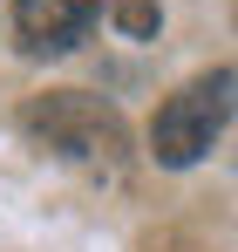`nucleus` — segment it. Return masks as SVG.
<instances>
[{"label": "nucleus", "mask_w": 238, "mask_h": 252, "mask_svg": "<svg viewBox=\"0 0 238 252\" xmlns=\"http://www.w3.org/2000/svg\"><path fill=\"white\" fill-rule=\"evenodd\" d=\"M28 136H41L48 150H61L68 164H89V170H116L122 150H129V129L122 116L102 102V95H82V89H55V95H34L21 109Z\"/></svg>", "instance_id": "1"}, {"label": "nucleus", "mask_w": 238, "mask_h": 252, "mask_svg": "<svg viewBox=\"0 0 238 252\" xmlns=\"http://www.w3.org/2000/svg\"><path fill=\"white\" fill-rule=\"evenodd\" d=\"M232 116H238V75H232V68L191 75V82H184V89L157 109V123H150V157H157L163 170L198 164L204 150L225 136V123H232Z\"/></svg>", "instance_id": "2"}, {"label": "nucleus", "mask_w": 238, "mask_h": 252, "mask_svg": "<svg viewBox=\"0 0 238 252\" xmlns=\"http://www.w3.org/2000/svg\"><path fill=\"white\" fill-rule=\"evenodd\" d=\"M95 14L102 0H14V34L28 55H68Z\"/></svg>", "instance_id": "3"}, {"label": "nucleus", "mask_w": 238, "mask_h": 252, "mask_svg": "<svg viewBox=\"0 0 238 252\" xmlns=\"http://www.w3.org/2000/svg\"><path fill=\"white\" fill-rule=\"evenodd\" d=\"M116 21H122V34H150L157 28V7L150 0H116Z\"/></svg>", "instance_id": "4"}]
</instances>
